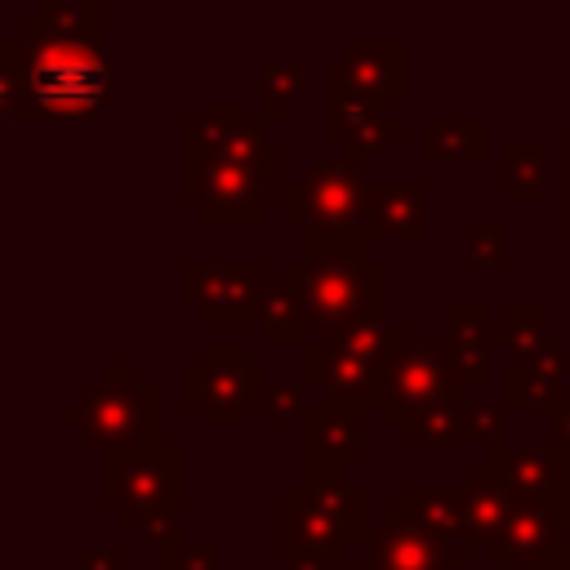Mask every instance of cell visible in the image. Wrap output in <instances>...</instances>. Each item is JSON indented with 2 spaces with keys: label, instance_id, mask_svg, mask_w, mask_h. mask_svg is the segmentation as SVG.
I'll use <instances>...</instances> for the list:
<instances>
[{
  "label": "cell",
  "instance_id": "cell-17",
  "mask_svg": "<svg viewBox=\"0 0 570 570\" xmlns=\"http://www.w3.org/2000/svg\"><path fill=\"white\" fill-rule=\"evenodd\" d=\"M570 548V530L543 512V508H517L512 525L499 534L494 548H485V566L490 570H534L548 557Z\"/></svg>",
  "mask_w": 570,
  "mask_h": 570
},
{
  "label": "cell",
  "instance_id": "cell-28",
  "mask_svg": "<svg viewBox=\"0 0 570 570\" xmlns=\"http://www.w3.org/2000/svg\"><path fill=\"white\" fill-rule=\"evenodd\" d=\"M22 22L36 27V31H45V36H58V40L102 45V4L98 0H45Z\"/></svg>",
  "mask_w": 570,
  "mask_h": 570
},
{
  "label": "cell",
  "instance_id": "cell-38",
  "mask_svg": "<svg viewBox=\"0 0 570 570\" xmlns=\"http://www.w3.org/2000/svg\"><path fill=\"white\" fill-rule=\"evenodd\" d=\"M285 570H330V566H321V561H285Z\"/></svg>",
  "mask_w": 570,
  "mask_h": 570
},
{
  "label": "cell",
  "instance_id": "cell-16",
  "mask_svg": "<svg viewBox=\"0 0 570 570\" xmlns=\"http://www.w3.org/2000/svg\"><path fill=\"white\" fill-rule=\"evenodd\" d=\"M383 517L405 521L445 548H463L468 494H463V485H405L401 499L383 508Z\"/></svg>",
  "mask_w": 570,
  "mask_h": 570
},
{
  "label": "cell",
  "instance_id": "cell-13",
  "mask_svg": "<svg viewBox=\"0 0 570 570\" xmlns=\"http://www.w3.org/2000/svg\"><path fill=\"white\" fill-rule=\"evenodd\" d=\"M450 387H454V379H450L445 352H436V347H428V343H414V338H410V343L392 356V365H387V374H383L379 410H383L387 428H401L414 410H423V405L441 401Z\"/></svg>",
  "mask_w": 570,
  "mask_h": 570
},
{
  "label": "cell",
  "instance_id": "cell-15",
  "mask_svg": "<svg viewBox=\"0 0 570 570\" xmlns=\"http://www.w3.org/2000/svg\"><path fill=\"white\" fill-rule=\"evenodd\" d=\"M499 490L517 503V508H543V512H557V499H561V481H566V459L557 450H548L543 441H525V445H512L503 459L490 463Z\"/></svg>",
  "mask_w": 570,
  "mask_h": 570
},
{
  "label": "cell",
  "instance_id": "cell-6",
  "mask_svg": "<svg viewBox=\"0 0 570 570\" xmlns=\"http://www.w3.org/2000/svg\"><path fill=\"white\" fill-rule=\"evenodd\" d=\"M370 183L352 160H316L281 187V218L303 232V249L379 245L370 218Z\"/></svg>",
  "mask_w": 570,
  "mask_h": 570
},
{
  "label": "cell",
  "instance_id": "cell-10",
  "mask_svg": "<svg viewBox=\"0 0 570 570\" xmlns=\"http://www.w3.org/2000/svg\"><path fill=\"white\" fill-rule=\"evenodd\" d=\"M321 85H325V107H321V134L325 142L343 147V160L361 165L370 156H383L387 142L405 138V120H396L387 111V102L370 98L365 89L352 85V76L343 71L338 53L325 58L321 67Z\"/></svg>",
  "mask_w": 570,
  "mask_h": 570
},
{
  "label": "cell",
  "instance_id": "cell-7",
  "mask_svg": "<svg viewBox=\"0 0 570 570\" xmlns=\"http://www.w3.org/2000/svg\"><path fill=\"white\" fill-rule=\"evenodd\" d=\"M281 557L285 561H321L330 570H347V552L370 543L365 490L343 485H285L281 490Z\"/></svg>",
  "mask_w": 570,
  "mask_h": 570
},
{
  "label": "cell",
  "instance_id": "cell-29",
  "mask_svg": "<svg viewBox=\"0 0 570 570\" xmlns=\"http://www.w3.org/2000/svg\"><path fill=\"white\" fill-rule=\"evenodd\" d=\"M307 94V67L303 58H272L263 67V120H281L289 102Z\"/></svg>",
  "mask_w": 570,
  "mask_h": 570
},
{
  "label": "cell",
  "instance_id": "cell-18",
  "mask_svg": "<svg viewBox=\"0 0 570 570\" xmlns=\"http://www.w3.org/2000/svg\"><path fill=\"white\" fill-rule=\"evenodd\" d=\"M365 548L383 570H463L468 566V548H445V543L428 539L423 530L392 521V517L370 525Z\"/></svg>",
  "mask_w": 570,
  "mask_h": 570
},
{
  "label": "cell",
  "instance_id": "cell-26",
  "mask_svg": "<svg viewBox=\"0 0 570 570\" xmlns=\"http://www.w3.org/2000/svg\"><path fill=\"white\" fill-rule=\"evenodd\" d=\"M552 178V156L539 138H512L503 147V196L508 205H543Z\"/></svg>",
  "mask_w": 570,
  "mask_h": 570
},
{
  "label": "cell",
  "instance_id": "cell-21",
  "mask_svg": "<svg viewBox=\"0 0 570 570\" xmlns=\"http://www.w3.org/2000/svg\"><path fill=\"white\" fill-rule=\"evenodd\" d=\"M258 330H263V343L267 347H307V307H303V258L298 263H285L281 276L267 285V298H263V312H258Z\"/></svg>",
  "mask_w": 570,
  "mask_h": 570
},
{
  "label": "cell",
  "instance_id": "cell-32",
  "mask_svg": "<svg viewBox=\"0 0 570 570\" xmlns=\"http://www.w3.org/2000/svg\"><path fill=\"white\" fill-rule=\"evenodd\" d=\"M160 570H223V557H218L214 543H187V539H178V543H169L160 552Z\"/></svg>",
  "mask_w": 570,
  "mask_h": 570
},
{
  "label": "cell",
  "instance_id": "cell-31",
  "mask_svg": "<svg viewBox=\"0 0 570 570\" xmlns=\"http://www.w3.org/2000/svg\"><path fill=\"white\" fill-rule=\"evenodd\" d=\"M463 254H468V263H476V267H499V263H508V223H499V218L468 223V227H463Z\"/></svg>",
  "mask_w": 570,
  "mask_h": 570
},
{
  "label": "cell",
  "instance_id": "cell-5",
  "mask_svg": "<svg viewBox=\"0 0 570 570\" xmlns=\"http://www.w3.org/2000/svg\"><path fill=\"white\" fill-rule=\"evenodd\" d=\"M160 387L151 379H142V370L134 361H107L98 370L94 383H85L76 392V401H67L58 410V419L67 428L80 432V441H89L98 454L111 450H142V445H160Z\"/></svg>",
  "mask_w": 570,
  "mask_h": 570
},
{
  "label": "cell",
  "instance_id": "cell-23",
  "mask_svg": "<svg viewBox=\"0 0 570 570\" xmlns=\"http://www.w3.org/2000/svg\"><path fill=\"white\" fill-rule=\"evenodd\" d=\"M468 396L463 387H450L441 401L414 410L396 432L410 450H459L463 441H472V428H468Z\"/></svg>",
  "mask_w": 570,
  "mask_h": 570
},
{
  "label": "cell",
  "instance_id": "cell-25",
  "mask_svg": "<svg viewBox=\"0 0 570 570\" xmlns=\"http://www.w3.org/2000/svg\"><path fill=\"white\" fill-rule=\"evenodd\" d=\"M570 383V347L552 343L548 352L539 356H525V361H508L503 370V405H534V401H548L557 387Z\"/></svg>",
  "mask_w": 570,
  "mask_h": 570
},
{
  "label": "cell",
  "instance_id": "cell-20",
  "mask_svg": "<svg viewBox=\"0 0 570 570\" xmlns=\"http://www.w3.org/2000/svg\"><path fill=\"white\" fill-rule=\"evenodd\" d=\"M370 218H374L379 245L383 240L423 245L428 240V187L419 178H405V183H370Z\"/></svg>",
  "mask_w": 570,
  "mask_h": 570
},
{
  "label": "cell",
  "instance_id": "cell-33",
  "mask_svg": "<svg viewBox=\"0 0 570 570\" xmlns=\"http://www.w3.org/2000/svg\"><path fill=\"white\" fill-rule=\"evenodd\" d=\"M543 428H548L543 445L557 450V454H570V383L557 387V392L543 401Z\"/></svg>",
  "mask_w": 570,
  "mask_h": 570
},
{
  "label": "cell",
  "instance_id": "cell-39",
  "mask_svg": "<svg viewBox=\"0 0 570 570\" xmlns=\"http://www.w3.org/2000/svg\"><path fill=\"white\" fill-rule=\"evenodd\" d=\"M566 240H570V178H566Z\"/></svg>",
  "mask_w": 570,
  "mask_h": 570
},
{
  "label": "cell",
  "instance_id": "cell-35",
  "mask_svg": "<svg viewBox=\"0 0 570 570\" xmlns=\"http://www.w3.org/2000/svg\"><path fill=\"white\" fill-rule=\"evenodd\" d=\"M125 566V552L111 543V548H80V570H120Z\"/></svg>",
  "mask_w": 570,
  "mask_h": 570
},
{
  "label": "cell",
  "instance_id": "cell-19",
  "mask_svg": "<svg viewBox=\"0 0 570 570\" xmlns=\"http://www.w3.org/2000/svg\"><path fill=\"white\" fill-rule=\"evenodd\" d=\"M343 71L352 76L356 89H365L379 102H401L405 98V45L401 40H343L338 49Z\"/></svg>",
  "mask_w": 570,
  "mask_h": 570
},
{
  "label": "cell",
  "instance_id": "cell-11",
  "mask_svg": "<svg viewBox=\"0 0 570 570\" xmlns=\"http://www.w3.org/2000/svg\"><path fill=\"white\" fill-rule=\"evenodd\" d=\"M267 263H183L178 267V298L205 325H249L267 298Z\"/></svg>",
  "mask_w": 570,
  "mask_h": 570
},
{
  "label": "cell",
  "instance_id": "cell-34",
  "mask_svg": "<svg viewBox=\"0 0 570 570\" xmlns=\"http://www.w3.org/2000/svg\"><path fill=\"white\" fill-rule=\"evenodd\" d=\"M258 410H263V419L285 423V419H303V414L312 410V401H307V392H303L298 383H272Z\"/></svg>",
  "mask_w": 570,
  "mask_h": 570
},
{
  "label": "cell",
  "instance_id": "cell-30",
  "mask_svg": "<svg viewBox=\"0 0 570 570\" xmlns=\"http://www.w3.org/2000/svg\"><path fill=\"white\" fill-rule=\"evenodd\" d=\"M468 428H472V441L485 445V463L503 459L512 445H508V405L503 401H472L468 405Z\"/></svg>",
  "mask_w": 570,
  "mask_h": 570
},
{
  "label": "cell",
  "instance_id": "cell-12",
  "mask_svg": "<svg viewBox=\"0 0 570 570\" xmlns=\"http://www.w3.org/2000/svg\"><path fill=\"white\" fill-rule=\"evenodd\" d=\"M361 423H365V405L312 401V410L303 414V485H316V490L343 485L347 468L365 463Z\"/></svg>",
  "mask_w": 570,
  "mask_h": 570
},
{
  "label": "cell",
  "instance_id": "cell-8",
  "mask_svg": "<svg viewBox=\"0 0 570 570\" xmlns=\"http://www.w3.org/2000/svg\"><path fill=\"white\" fill-rule=\"evenodd\" d=\"M263 361H249L240 343H205L196 361L178 370V396L205 428H236L267 396Z\"/></svg>",
  "mask_w": 570,
  "mask_h": 570
},
{
  "label": "cell",
  "instance_id": "cell-2",
  "mask_svg": "<svg viewBox=\"0 0 570 570\" xmlns=\"http://www.w3.org/2000/svg\"><path fill=\"white\" fill-rule=\"evenodd\" d=\"M116 98V58L89 40H58L27 22L0 40V107L18 120H98Z\"/></svg>",
  "mask_w": 570,
  "mask_h": 570
},
{
  "label": "cell",
  "instance_id": "cell-36",
  "mask_svg": "<svg viewBox=\"0 0 570 570\" xmlns=\"http://www.w3.org/2000/svg\"><path fill=\"white\" fill-rule=\"evenodd\" d=\"M561 459H566V481H561V499H557V512L552 517L570 530V454H561Z\"/></svg>",
  "mask_w": 570,
  "mask_h": 570
},
{
  "label": "cell",
  "instance_id": "cell-24",
  "mask_svg": "<svg viewBox=\"0 0 570 570\" xmlns=\"http://www.w3.org/2000/svg\"><path fill=\"white\" fill-rule=\"evenodd\" d=\"M423 160L432 165H481L490 156V125L485 120H459V116H432L419 129Z\"/></svg>",
  "mask_w": 570,
  "mask_h": 570
},
{
  "label": "cell",
  "instance_id": "cell-41",
  "mask_svg": "<svg viewBox=\"0 0 570 570\" xmlns=\"http://www.w3.org/2000/svg\"><path fill=\"white\" fill-rule=\"evenodd\" d=\"M347 570H383L379 561H365V566H356V561H347Z\"/></svg>",
  "mask_w": 570,
  "mask_h": 570
},
{
  "label": "cell",
  "instance_id": "cell-4",
  "mask_svg": "<svg viewBox=\"0 0 570 570\" xmlns=\"http://www.w3.org/2000/svg\"><path fill=\"white\" fill-rule=\"evenodd\" d=\"M98 503L116 508L120 525L147 548L183 539V450L160 441L142 450H111L98 463Z\"/></svg>",
  "mask_w": 570,
  "mask_h": 570
},
{
  "label": "cell",
  "instance_id": "cell-37",
  "mask_svg": "<svg viewBox=\"0 0 570 570\" xmlns=\"http://www.w3.org/2000/svg\"><path fill=\"white\" fill-rule=\"evenodd\" d=\"M534 570H570V548L566 552H557V557H548L543 566H534Z\"/></svg>",
  "mask_w": 570,
  "mask_h": 570
},
{
  "label": "cell",
  "instance_id": "cell-1",
  "mask_svg": "<svg viewBox=\"0 0 570 570\" xmlns=\"http://www.w3.org/2000/svg\"><path fill=\"white\" fill-rule=\"evenodd\" d=\"M183 200L214 227H258L267 218L263 191L285 174V147L245 116L236 98L200 102V116L178 125Z\"/></svg>",
  "mask_w": 570,
  "mask_h": 570
},
{
  "label": "cell",
  "instance_id": "cell-40",
  "mask_svg": "<svg viewBox=\"0 0 570 570\" xmlns=\"http://www.w3.org/2000/svg\"><path fill=\"white\" fill-rule=\"evenodd\" d=\"M566 178H570V120H566Z\"/></svg>",
  "mask_w": 570,
  "mask_h": 570
},
{
  "label": "cell",
  "instance_id": "cell-14",
  "mask_svg": "<svg viewBox=\"0 0 570 570\" xmlns=\"http://www.w3.org/2000/svg\"><path fill=\"white\" fill-rule=\"evenodd\" d=\"M490 347H494V321L485 303H463L450 298L445 303V365L454 387L472 392L490 383Z\"/></svg>",
  "mask_w": 570,
  "mask_h": 570
},
{
  "label": "cell",
  "instance_id": "cell-27",
  "mask_svg": "<svg viewBox=\"0 0 570 570\" xmlns=\"http://www.w3.org/2000/svg\"><path fill=\"white\" fill-rule=\"evenodd\" d=\"M494 343L512 361H525V356L548 352L552 347V338H548V303H534V298L503 303V312L494 321Z\"/></svg>",
  "mask_w": 570,
  "mask_h": 570
},
{
  "label": "cell",
  "instance_id": "cell-9",
  "mask_svg": "<svg viewBox=\"0 0 570 570\" xmlns=\"http://www.w3.org/2000/svg\"><path fill=\"white\" fill-rule=\"evenodd\" d=\"M387 294V267L365 254V245H330V249H303V307L316 330H330L334 321L383 307Z\"/></svg>",
  "mask_w": 570,
  "mask_h": 570
},
{
  "label": "cell",
  "instance_id": "cell-22",
  "mask_svg": "<svg viewBox=\"0 0 570 570\" xmlns=\"http://www.w3.org/2000/svg\"><path fill=\"white\" fill-rule=\"evenodd\" d=\"M463 494H468V525H463V548H494L499 534L512 525L517 503L499 490L490 463H472L463 472Z\"/></svg>",
  "mask_w": 570,
  "mask_h": 570
},
{
  "label": "cell",
  "instance_id": "cell-3",
  "mask_svg": "<svg viewBox=\"0 0 570 570\" xmlns=\"http://www.w3.org/2000/svg\"><path fill=\"white\" fill-rule=\"evenodd\" d=\"M410 343V330L392 321L383 307L352 312L321 330L303 347V387L321 405H379L383 374L392 356Z\"/></svg>",
  "mask_w": 570,
  "mask_h": 570
}]
</instances>
